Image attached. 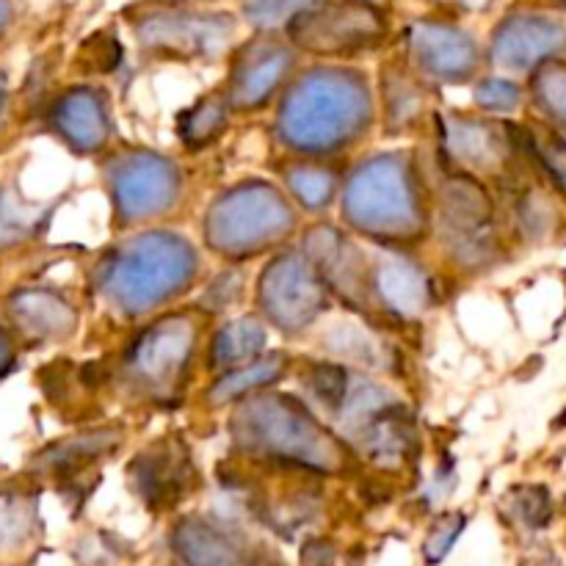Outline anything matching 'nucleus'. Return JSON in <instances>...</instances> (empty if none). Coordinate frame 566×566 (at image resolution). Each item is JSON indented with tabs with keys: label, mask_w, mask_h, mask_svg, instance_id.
<instances>
[{
	"label": "nucleus",
	"mask_w": 566,
	"mask_h": 566,
	"mask_svg": "<svg viewBox=\"0 0 566 566\" xmlns=\"http://www.w3.org/2000/svg\"><path fill=\"white\" fill-rule=\"evenodd\" d=\"M11 17H14V11H11V0H0V36L9 31Z\"/></svg>",
	"instance_id": "473e14b6"
},
{
	"label": "nucleus",
	"mask_w": 566,
	"mask_h": 566,
	"mask_svg": "<svg viewBox=\"0 0 566 566\" xmlns=\"http://www.w3.org/2000/svg\"><path fill=\"white\" fill-rule=\"evenodd\" d=\"M296 64V53L287 42L260 33L238 48L227 81V103L238 111H258L269 105Z\"/></svg>",
	"instance_id": "9d476101"
},
{
	"label": "nucleus",
	"mask_w": 566,
	"mask_h": 566,
	"mask_svg": "<svg viewBox=\"0 0 566 566\" xmlns=\"http://www.w3.org/2000/svg\"><path fill=\"white\" fill-rule=\"evenodd\" d=\"M520 99H523V92H520L517 83L506 81V77H486L475 88V103L492 114H509V111L517 108Z\"/></svg>",
	"instance_id": "c756f323"
},
{
	"label": "nucleus",
	"mask_w": 566,
	"mask_h": 566,
	"mask_svg": "<svg viewBox=\"0 0 566 566\" xmlns=\"http://www.w3.org/2000/svg\"><path fill=\"white\" fill-rule=\"evenodd\" d=\"M287 359L282 354H269L265 359H254V363L243 365V368L230 370V374L221 376L216 381V387L210 390V398L216 403H227V401H235V398H247L249 392L254 390H263L269 387L271 381H276L285 370Z\"/></svg>",
	"instance_id": "412c9836"
},
{
	"label": "nucleus",
	"mask_w": 566,
	"mask_h": 566,
	"mask_svg": "<svg viewBox=\"0 0 566 566\" xmlns=\"http://www.w3.org/2000/svg\"><path fill=\"white\" fill-rule=\"evenodd\" d=\"M531 149H534L536 160L542 164V169L547 171L553 182L558 186V191L566 197V142L556 133H531L528 136Z\"/></svg>",
	"instance_id": "cd10ccee"
},
{
	"label": "nucleus",
	"mask_w": 566,
	"mask_h": 566,
	"mask_svg": "<svg viewBox=\"0 0 566 566\" xmlns=\"http://www.w3.org/2000/svg\"><path fill=\"white\" fill-rule=\"evenodd\" d=\"M39 531L36 503L28 492L0 486V556H17Z\"/></svg>",
	"instance_id": "6ab92c4d"
},
{
	"label": "nucleus",
	"mask_w": 566,
	"mask_h": 566,
	"mask_svg": "<svg viewBox=\"0 0 566 566\" xmlns=\"http://www.w3.org/2000/svg\"><path fill=\"white\" fill-rule=\"evenodd\" d=\"M534 94L542 111L566 130V64H542L534 75Z\"/></svg>",
	"instance_id": "a878e982"
},
{
	"label": "nucleus",
	"mask_w": 566,
	"mask_h": 566,
	"mask_svg": "<svg viewBox=\"0 0 566 566\" xmlns=\"http://www.w3.org/2000/svg\"><path fill=\"white\" fill-rule=\"evenodd\" d=\"M136 36L147 53L171 55V59H202V55L221 53L232 42L235 20L216 11L166 6V9L144 11L142 17H136Z\"/></svg>",
	"instance_id": "0eeeda50"
},
{
	"label": "nucleus",
	"mask_w": 566,
	"mask_h": 566,
	"mask_svg": "<svg viewBox=\"0 0 566 566\" xmlns=\"http://www.w3.org/2000/svg\"><path fill=\"white\" fill-rule=\"evenodd\" d=\"M17 363V346H14V335L0 324V379L9 376V370L14 368Z\"/></svg>",
	"instance_id": "2f4dec72"
},
{
	"label": "nucleus",
	"mask_w": 566,
	"mask_h": 566,
	"mask_svg": "<svg viewBox=\"0 0 566 566\" xmlns=\"http://www.w3.org/2000/svg\"><path fill=\"white\" fill-rule=\"evenodd\" d=\"M564 42L562 22L542 14H512L492 33L490 55L501 70L525 72L547 64Z\"/></svg>",
	"instance_id": "ddd939ff"
},
{
	"label": "nucleus",
	"mask_w": 566,
	"mask_h": 566,
	"mask_svg": "<svg viewBox=\"0 0 566 566\" xmlns=\"http://www.w3.org/2000/svg\"><path fill=\"white\" fill-rule=\"evenodd\" d=\"M374 94L363 72L315 66L285 92L276 119L282 144L296 155H337L368 133Z\"/></svg>",
	"instance_id": "f257e3e1"
},
{
	"label": "nucleus",
	"mask_w": 566,
	"mask_h": 566,
	"mask_svg": "<svg viewBox=\"0 0 566 566\" xmlns=\"http://www.w3.org/2000/svg\"><path fill=\"white\" fill-rule=\"evenodd\" d=\"M296 227L291 202L265 182H247L219 197L205 221L210 249L224 258H252L276 247Z\"/></svg>",
	"instance_id": "39448f33"
},
{
	"label": "nucleus",
	"mask_w": 566,
	"mask_h": 566,
	"mask_svg": "<svg viewBox=\"0 0 566 566\" xmlns=\"http://www.w3.org/2000/svg\"><path fill=\"white\" fill-rule=\"evenodd\" d=\"M105 175L122 224L155 219L180 197V171L164 155L125 153L111 160Z\"/></svg>",
	"instance_id": "6e6552de"
},
{
	"label": "nucleus",
	"mask_w": 566,
	"mask_h": 566,
	"mask_svg": "<svg viewBox=\"0 0 566 566\" xmlns=\"http://www.w3.org/2000/svg\"><path fill=\"white\" fill-rule=\"evenodd\" d=\"M370 291L401 318H412L429 307V280L423 271L401 258L379 260L370 269Z\"/></svg>",
	"instance_id": "f3484780"
},
{
	"label": "nucleus",
	"mask_w": 566,
	"mask_h": 566,
	"mask_svg": "<svg viewBox=\"0 0 566 566\" xmlns=\"http://www.w3.org/2000/svg\"><path fill=\"white\" fill-rule=\"evenodd\" d=\"M287 36L307 53L340 59L379 48L387 36V22L381 11L359 0L315 3L287 25Z\"/></svg>",
	"instance_id": "423d86ee"
},
{
	"label": "nucleus",
	"mask_w": 566,
	"mask_h": 566,
	"mask_svg": "<svg viewBox=\"0 0 566 566\" xmlns=\"http://www.w3.org/2000/svg\"><path fill=\"white\" fill-rule=\"evenodd\" d=\"M464 523H468V520H464L462 514H451V517L440 520V523L434 525V531L429 534V539H426V545H423L426 562L440 564L442 558L451 553V547L457 545L459 536H462Z\"/></svg>",
	"instance_id": "7c9ffc66"
},
{
	"label": "nucleus",
	"mask_w": 566,
	"mask_h": 566,
	"mask_svg": "<svg viewBox=\"0 0 566 566\" xmlns=\"http://www.w3.org/2000/svg\"><path fill=\"white\" fill-rule=\"evenodd\" d=\"M285 182L291 188L293 199L304 205L307 210H321L332 202L335 197V171L324 169L315 164H296L285 169Z\"/></svg>",
	"instance_id": "b1692460"
},
{
	"label": "nucleus",
	"mask_w": 566,
	"mask_h": 566,
	"mask_svg": "<svg viewBox=\"0 0 566 566\" xmlns=\"http://www.w3.org/2000/svg\"><path fill=\"white\" fill-rule=\"evenodd\" d=\"M238 446L280 462L337 473L346 464L340 442L293 398L254 396L238 409L232 423Z\"/></svg>",
	"instance_id": "20e7f679"
},
{
	"label": "nucleus",
	"mask_w": 566,
	"mask_h": 566,
	"mask_svg": "<svg viewBox=\"0 0 566 566\" xmlns=\"http://www.w3.org/2000/svg\"><path fill=\"white\" fill-rule=\"evenodd\" d=\"M448 153L481 171H495L509 160V138L495 125L475 119H453L446 125Z\"/></svg>",
	"instance_id": "a211bd4d"
},
{
	"label": "nucleus",
	"mask_w": 566,
	"mask_h": 566,
	"mask_svg": "<svg viewBox=\"0 0 566 566\" xmlns=\"http://www.w3.org/2000/svg\"><path fill=\"white\" fill-rule=\"evenodd\" d=\"M265 346V329L260 321L254 318H241L227 324L224 329L216 335L213 343V368L230 370L243 368V365L254 363L258 354L263 352Z\"/></svg>",
	"instance_id": "aec40b11"
},
{
	"label": "nucleus",
	"mask_w": 566,
	"mask_h": 566,
	"mask_svg": "<svg viewBox=\"0 0 566 566\" xmlns=\"http://www.w3.org/2000/svg\"><path fill=\"white\" fill-rule=\"evenodd\" d=\"M171 545L186 566H271L238 547L230 536L202 520H186L171 534Z\"/></svg>",
	"instance_id": "dca6fc26"
},
{
	"label": "nucleus",
	"mask_w": 566,
	"mask_h": 566,
	"mask_svg": "<svg viewBox=\"0 0 566 566\" xmlns=\"http://www.w3.org/2000/svg\"><path fill=\"white\" fill-rule=\"evenodd\" d=\"M6 105H9V83H6V75L0 72V119L6 114Z\"/></svg>",
	"instance_id": "72a5a7b5"
},
{
	"label": "nucleus",
	"mask_w": 566,
	"mask_h": 566,
	"mask_svg": "<svg viewBox=\"0 0 566 566\" xmlns=\"http://www.w3.org/2000/svg\"><path fill=\"white\" fill-rule=\"evenodd\" d=\"M260 307L276 329L296 335L324 313V282L302 254H282L260 274Z\"/></svg>",
	"instance_id": "1a4fd4ad"
},
{
	"label": "nucleus",
	"mask_w": 566,
	"mask_h": 566,
	"mask_svg": "<svg viewBox=\"0 0 566 566\" xmlns=\"http://www.w3.org/2000/svg\"><path fill=\"white\" fill-rule=\"evenodd\" d=\"M197 274V249L186 238L149 232L105 254L94 282L116 313L144 315L188 291Z\"/></svg>",
	"instance_id": "f03ea898"
},
{
	"label": "nucleus",
	"mask_w": 566,
	"mask_h": 566,
	"mask_svg": "<svg viewBox=\"0 0 566 566\" xmlns=\"http://www.w3.org/2000/svg\"><path fill=\"white\" fill-rule=\"evenodd\" d=\"M11 326L17 335L28 337L33 343L64 340L75 332L77 313L61 293L48 291V287H25L17 291L6 302Z\"/></svg>",
	"instance_id": "2eb2a0df"
},
{
	"label": "nucleus",
	"mask_w": 566,
	"mask_h": 566,
	"mask_svg": "<svg viewBox=\"0 0 566 566\" xmlns=\"http://www.w3.org/2000/svg\"><path fill=\"white\" fill-rule=\"evenodd\" d=\"M197 346V326L169 318L144 332L127 354V370L147 392H169L186 374Z\"/></svg>",
	"instance_id": "9b49d317"
},
{
	"label": "nucleus",
	"mask_w": 566,
	"mask_h": 566,
	"mask_svg": "<svg viewBox=\"0 0 566 566\" xmlns=\"http://www.w3.org/2000/svg\"><path fill=\"white\" fill-rule=\"evenodd\" d=\"M111 434L108 431H97V434L88 437H72V440L59 442V446H50L48 451L39 453V459L33 462V470H42V473H66V470L77 468L86 459L97 457L99 451L111 448Z\"/></svg>",
	"instance_id": "5701e85b"
},
{
	"label": "nucleus",
	"mask_w": 566,
	"mask_h": 566,
	"mask_svg": "<svg viewBox=\"0 0 566 566\" xmlns=\"http://www.w3.org/2000/svg\"><path fill=\"white\" fill-rule=\"evenodd\" d=\"M407 50L415 70L446 83L470 81L481 64L479 42L459 25L440 20L412 22Z\"/></svg>",
	"instance_id": "f8f14e48"
},
{
	"label": "nucleus",
	"mask_w": 566,
	"mask_h": 566,
	"mask_svg": "<svg viewBox=\"0 0 566 566\" xmlns=\"http://www.w3.org/2000/svg\"><path fill=\"white\" fill-rule=\"evenodd\" d=\"M359 3H365V0H359Z\"/></svg>",
	"instance_id": "f704fd0d"
},
{
	"label": "nucleus",
	"mask_w": 566,
	"mask_h": 566,
	"mask_svg": "<svg viewBox=\"0 0 566 566\" xmlns=\"http://www.w3.org/2000/svg\"><path fill=\"white\" fill-rule=\"evenodd\" d=\"M50 125L61 142L77 155H94L108 144L111 119L103 92L92 86L70 88L55 99L50 111Z\"/></svg>",
	"instance_id": "4468645a"
},
{
	"label": "nucleus",
	"mask_w": 566,
	"mask_h": 566,
	"mask_svg": "<svg viewBox=\"0 0 566 566\" xmlns=\"http://www.w3.org/2000/svg\"><path fill=\"white\" fill-rule=\"evenodd\" d=\"M343 213L348 224L376 241L409 243L423 235V199L409 160L401 155L365 160L348 180Z\"/></svg>",
	"instance_id": "7ed1b4c3"
},
{
	"label": "nucleus",
	"mask_w": 566,
	"mask_h": 566,
	"mask_svg": "<svg viewBox=\"0 0 566 566\" xmlns=\"http://www.w3.org/2000/svg\"><path fill=\"white\" fill-rule=\"evenodd\" d=\"M387 99H390V116L396 125H403V122H412L415 116L420 114V105H423V97H420L418 83L412 81L403 72H396V77H387Z\"/></svg>",
	"instance_id": "c85d7f7f"
},
{
	"label": "nucleus",
	"mask_w": 566,
	"mask_h": 566,
	"mask_svg": "<svg viewBox=\"0 0 566 566\" xmlns=\"http://www.w3.org/2000/svg\"><path fill=\"white\" fill-rule=\"evenodd\" d=\"M39 219L42 216L36 213V208H31L20 197H14L9 188H0V252L17 249L28 238H33Z\"/></svg>",
	"instance_id": "393cba45"
},
{
	"label": "nucleus",
	"mask_w": 566,
	"mask_h": 566,
	"mask_svg": "<svg viewBox=\"0 0 566 566\" xmlns=\"http://www.w3.org/2000/svg\"><path fill=\"white\" fill-rule=\"evenodd\" d=\"M321 0H243V17L260 28V33H271L280 25H291L302 11L313 9Z\"/></svg>",
	"instance_id": "bb28decb"
},
{
	"label": "nucleus",
	"mask_w": 566,
	"mask_h": 566,
	"mask_svg": "<svg viewBox=\"0 0 566 566\" xmlns=\"http://www.w3.org/2000/svg\"><path fill=\"white\" fill-rule=\"evenodd\" d=\"M227 114H230V103L219 94H208L199 99L191 111H186L180 119V136L188 147H205L213 142L221 130L227 127Z\"/></svg>",
	"instance_id": "4be33fe9"
},
{
	"label": "nucleus",
	"mask_w": 566,
	"mask_h": 566,
	"mask_svg": "<svg viewBox=\"0 0 566 566\" xmlns=\"http://www.w3.org/2000/svg\"><path fill=\"white\" fill-rule=\"evenodd\" d=\"M182 3H186V0H182Z\"/></svg>",
	"instance_id": "c9c22d12"
}]
</instances>
